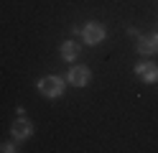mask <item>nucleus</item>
Here are the masks:
<instances>
[{
    "label": "nucleus",
    "instance_id": "5",
    "mask_svg": "<svg viewBox=\"0 0 158 153\" xmlns=\"http://www.w3.org/2000/svg\"><path fill=\"white\" fill-rule=\"evenodd\" d=\"M89 79H92L89 66H72V69H69V82H72L74 87H87Z\"/></svg>",
    "mask_w": 158,
    "mask_h": 153
},
{
    "label": "nucleus",
    "instance_id": "3",
    "mask_svg": "<svg viewBox=\"0 0 158 153\" xmlns=\"http://www.w3.org/2000/svg\"><path fill=\"white\" fill-rule=\"evenodd\" d=\"M138 54H145V56H153L158 54V33H148V36H138Z\"/></svg>",
    "mask_w": 158,
    "mask_h": 153
},
{
    "label": "nucleus",
    "instance_id": "1",
    "mask_svg": "<svg viewBox=\"0 0 158 153\" xmlns=\"http://www.w3.org/2000/svg\"><path fill=\"white\" fill-rule=\"evenodd\" d=\"M38 92H41L44 97H48V100L61 97L64 95V79L61 77H54V74L41 77V79H38Z\"/></svg>",
    "mask_w": 158,
    "mask_h": 153
},
{
    "label": "nucleus",
    "instance_id": "4",
    "mask_svg": "<svg viewBox=\"0 0 158 153\" xmlns=\"http://www.w3.org/2000/svg\"><path fill=\"white\" fill-rule=\"evenodd\" d=\"M135 74L143 82H148V84H156L158 82V66L153 61H140V64H135Z\"/></svg>",
    "mask_w": 158,
    "mask_h": 153
},
{
    "label": "nucleus",
    "instance_id": "6",
    "mask_svg": "<svg viewBox=\"0 0 158 153\" xmlns=\"http://www.w3.org/2000/svg\"><path fill=\"white\" fill-rule=\"evenodd\" d=\"M10 133H13V138H15V140H26V138H31L33 125H31V120H26V117H18V120L13 122Z\"/></svg>",
    "mask_w": 158,
    "mask_h": 153
},
{
    "label": "nucleus",
    "instance_id": "8",
    "mask_svg": "<svg viewBox=\"0 0 158 153\" xmlns=\"http://www.w3.org/2000/svg\"><path fill=\"white\" fill-rule=\"evenodd\" d=\"M0 151H3V153H13L15 146H13V143H3V146H0Z\"/></svg>",
    "mask_w": 158,
    "mask_h": 153
},
{
    "label": "nucleus",
    "instance_id": "2",
    "mask_svg": "<svg viewBox=\"0 0 158 153\" xmlns=\"http://www.w3.org/2000/svg\"><path fill=\"white\" fill-rule=\"evenodd\" d=\"M105 36H107V28L102 23H97V20H89V23L82 26V41H84V44H89V46L102 44Z\"/></svg>",
    "mask_w": 158,
    "mask_h": 153
},
{
    "label": "nucleus",
    "instance_id": "7",
    "mask_svg": "<svg viewBox=\"0 0 158 153\" xmlns=\"http://www.w3.org/2000/svg\"><path fill=\"white\" fill-rule=\"evenodd\" d=\"M79 56V44H74V41H64L61 44V59L64 61H74Z\"/></svg>",
    "mask_w": 158,
    "mask_h": 153
}]
</instances>
